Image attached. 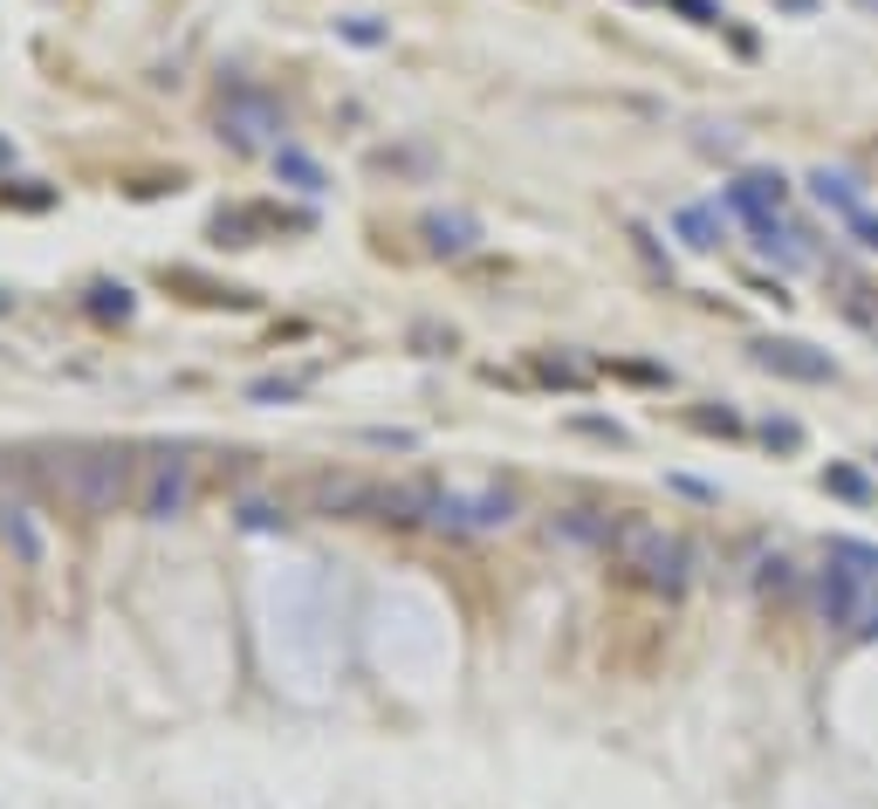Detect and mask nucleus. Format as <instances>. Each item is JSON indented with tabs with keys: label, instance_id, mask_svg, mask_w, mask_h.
<instances>
[{
	"label": "nucleus",
	"instance_id": "a211bd4d",
	"mask_svg": "<svg viewBox=\"0 0 878 809\" xmlns=\"http://www.w3.org/2000/svg\"><path fill=\"white\" fill-rule=\"evenodd\" d=\"M90 309L96 316H131V289H111V281H103V289H90Z\"/></svg>",
	"mask_w": 878,
	"mask_h": 809
},
{
	"label": "nucleus",
	"instance_id": "aec40b11",
	"mask_svg": "<svg viewBox=\"0 0 878 809\" xmlns=\"http://www.w3.org/2000/svg\"><path fill=\"white\" fill-rule=\"evenodd\" d=\"M378 172H426V151H378Z\"/></svg>",
	"mask_w": 878,
	"mask_h": 809
},
{
	"label": "nucleus",
	"instance_id": "f3484780",
	"mask_svg": "<svg viewBox=\"0 0 878 809\" xmlns=\"http://www.w3.org/2000/svg\"><path fill=\"white\" fill-rule=\"evenodd\" d=\"M275 165H281V178H296L302 193H323V172H316V159H302V151H289V145H281V151H275Z\"/></svg>",
	"mask_w": 878,
	"mask_h": 809
},
{
	"label": "nucleus",
	"instance_id": "1a4fd4ad",
	"mask_svg": "<svg viewBox=\"0 0 878 809\" xmlns=\"http://www.w3.org/2000/svg\"><path fill=\"white\" fill-rule=\"evenodd\" d=\"M432 501H439V487H426V481H398V487H378L371 515H378V521H398V529H412V521H432Z\"/></svg>",
	"mask_w": 878,
	"mask_h": 809
},
{
	"label": "nucleus",
	"instance_id": "39448f33",
	"mask_svg": "<svg viewBox=\"0 0 878 809\" xmlns=\"http://www.w3.org/2000/svg\"><path fill=\"white\" fill-rule=\"evenodd\" d=\"M748 357H755L762 371H776V378H796V384H831L837 378L831 350L796 344V336H762V344H748Z\"/></svg>",
	"mask_w": 878,
	"mask_h": 809
},
{
	"label": "nucleus",
	"instance_id": "6ab92c4d",
	"mask_svg": "<svg viewBox=\"0 0 878 809\" xmlns=\"http://www.w3.org/2000/svg\"><path fill=\"white\" fill-rule=\"evenodd\" d=\"M844 227H851V241H858L865 254H878V213H865V206H858V213H851Z\"/></svg>",
	"mask_w": 878,
	"mask_h": 809
},
{
	"label": "nucleus",
	"instance_id": "bb28decb",
	"mask_svg": "<svg viewBox=\"0 0 878 809\" xmlns=\"http://www.w3.org/2000/svg\"><path fill=\"white\" fill-rule=\"evenodd\" d=\"M8 302H14V296H8V289H0V316H8Z\"/></svg>",
	"mask_w": 878,
	"mask_h": 809
},
{
	"label": "nucleus",
	"instance_id": "393cba45",
	"mask_svg": "<svg viewBox=\"0 0 878 809\" xmlns=\"http://www.w3.org/2000/svg\"><path fill=\"white\" fill-rule=\"evenodd\" d=\"M673 8H680V14H693V21H720V14L707 8V0H673Z\"/></svg>",
	"mask_w": 878,
	"mask_h": 809
},
{
	"label": "nucleus",
	"instance_id": "9b49d317",
	"mask_svg": "<svg viewBox=\"0 0 878 809\" xmlns=\"http://www.w3.org/2000/svg\"><path fill=\"white\" fill-rule=\"evenodd\" d=\"M426 241H432V254H467L481 241V227L467 213H426Z\"/></svg>",
	"mask_w": 878,
	"mask_h": 809
},
{
	"label": "nucleus",
	"instance_id": "423d86ee",
	"mask_svg": "<svg viewBox=\"0 0 878 809\" xmlns=\"http://www.w3.org/2000/svg\"><path fill=\"white\" fill-rule=\"evenodd\" d=\"M817 611H823V624H837V632H865L871 597L858 590V569H844V563L823 569L817 577Z\"/></svg>",
	"mask_w": 878,
	"mask_h": 809
},
{
	"label": "nucleus",
	"instance_id": "b1692460",
	"mask_svg": "<svg viewBox=\"0 0 878 809\" xmlns=\"http://www.w3.org/2000/svg\"><path fill=\"white\" fill-rule=\"evenodd\" d=\"M344 35L350 42H384V28H371V21H344Z\"/></svg>",
	"mask_w": 878,
	"mask_h": 809
},
{
	"label": "nucleus",
	"instance_id": "cd10ccee",
	"mask_svg": "<svg viewBox=\"0 0 878 809\" xmlns=\"http://www.w3.org/2000/svg\"><path fill=\"white\" fill-rule=\"evenodd\" d=\"M0 165H8V145H0Z\"/></svg>",
	"mask_w": 878,
	"mask_h": 809
},
{
	"label": "nucleus",
	"instance_id": "412c9836",
	"mask_svg": "<svg viewBox=\"0 0 878 809\" xmlns=\"http://www.w3.org/2000/svg\"><path fill=\"white\" fill-rule=\"evenodd\" d=\"M762 439L789 453V447H804V426H796V419H769V426H762Z\"/></svg>",
	"mask_w": 878,
	"mask_h": 809
},
{
	"label": "nucleus",
	"instance_id": "4be33fe9",
	"mask_svg": "<svg viewBox=\"0 0 878 809\" xmlns=\"http://www.w3.org/2000/svg\"><path fill=\"white\" fill-rule=\"evenodd\" d=\"M693 426H701V432H741V419H735L728 405H720V412H714V405H707V412H693Z\"/></svg>",
	"mask_w": 878,
	"mask_h": 809
},
{
	"label": "nucleus",
	"instance_id": "6e6552de",
	"mask_svg": "<svg viewBox=\"0 0 878 809\" xmlns=\"http://www.w3.org/2000/svg\"><path fill=\"white\" fill-rule=\"evenodd\" d=\"M515 515L508 494H453V487H439V501H432V521L439 529H501V521Z\"/></svg>",
	"mask_w": 878,
	"mask_h": 809
},
{
	"label": "nucleus",
	"instance_id": "f257e3e1",
	"mask_svg": "<svg viewBox=\"0 0 878 809\" xmlns=\"http://www.w3.org/2000/svg\"><path fill=\"white\" fill-rule=\"evenodd\" d=\"M131 474H138V453H124V447H48V453H35V487L56 494L62 508L90 515V521L117 515L131 501Z\"/></svg>",
	"mask_w": 878,
	"mask_h": 809
},
{
	"label": "nucleus",
	"instance_id": "5701e85b",
	"mask_svg": "<svg viewBox=\"0 0 878 809\" xmlns=\"http://www.w3.org/2000/svg\"><path fill=\"white\" fill-rule=\"evenodd\" d=\"M789 583H796V569H789L783 556H776V563H762V590H789Z\"/></svg>",
	"mask_w": 878,
	"mask_h": 809
},
{
	"label": "nucleus",
	"instance_id": "4468645a",
	"mask_svg": "<svg viewBox=\"0 0 878 809\" xmlns=\"http://www.w3.org/2000/svg\"><path fill=\"white\" fill-rule=\"evenodd\" d=\"M831 563L858 569V577H878V542H858V535H831Z\"/></svg>",
	"mask_w": 878,
	"mask_h": 809
},
{
	"label": "nucleus",
	"instance_id": "f8f14e48",
	"mask_svg": "<svg viewBox=\"0 0 878 809\" xmlns=\"http://www.w3.org/2000/svg\"><path fill=\"white\" fill-rule=\"evenodd\" d=\"M611 529H617V521L611 515H590V508H570V515L550 521V535H563V542H604V550H611Z\"/></svg>",
	"mask_w": 878,
	"mask_h": 809
},
{
	"label": "nucleus",
	"instance_id": "9d476101",
	"mask_svg": "<svg viewBox=\"0 0 878 809\" xmlns=\"http://www.w3.org/2000/svg\"><path fill=\"white\" fill-rule=\"evenodd\" d=\"M804 186H810V199H817V206H831V213H844V220L865 206V186H858L851 172H831V165H817V172L804 178Z\"/></svg>",
	"mask_w": 878,
	"mask_h": 809
},
{
	"label": "nucleus",
	"instance_id": "20e7f679",
	"mask_svg": "<svg viewBox=\"0 0 878 809\" xmlns=\"http://www.w3.org/2000/svg\"><path fill=\"white\" fill-rule=\"evenodd\" d=\"M281 130H289V117H281V103L262 96V90H234L220 103V138H234V145H275Z\"/></svg>",
	"mask_w": 878,
	"mask_h": 809
},
{
	"label": "nucleus",
	"instance_id": "7ed1b4c3",
	"mask_svg": "<svg viewBox=\"0 0 878 809\" xmlns=\"http://www.w3.org/2000/svg\"><path fill=\"white\" fill-rule=\"evenodd\" d=\"M131 508L145 521H172L193 508V453L186 447H145L131 474Z\"/></svg>",
	"mask_w": 878,
	"mask_h": 809
},
{
	"label": "nucleus",
	"instance_id": "0eeeda50",
	"mask_svg": "<svg viewBox=\"0 0 878 809\" xmlns=\"http://www.w3.org/2000/svg\"><path fill=\"white\" fill-rule=\"evenodd\" d=\"M302 501H309V515H371V501H378V487L365 481V474H309L302 481Z\"/></svg>",
	"mask_w": 878,
	"mask_h": 809
},
{
	"label": "nucleus",
	"instance_id": "a878e982",
	"mask_svg": "<svg viewBox=\"0 0 878 809\" xmlns=\"http://www.w3.org/2000/svg\"><path fill=\"white\" fill-rule=\"evenodd\" d=\"M865 632H878V597H871V617H865Z\"/></svg>",
	"mask_w": 878,
	"mask_h": 809
},
{
	"label": "nucleus",
	"instance_id": "ddd939ff",
	"mask_svg": "<svg viewBox=\"0 0 878 809\" xmlns=\"http://www.w3.org/2000/svg\"><path fill=\"white\" fill-rule=\"evenodd\" d=\"M0 535L14 542V556H21V563H42V542H35V529H28V508H21V501H8V508H0Z\"/></svg>",
	"mask_w": 878,
	"mask_h": 809
},
{
	"label": "nucleus",
	"instance_id": "dca6fc26",
	"mask_svg": "<svg viewBox=\"0 0 878 809\" xmlns=\"http://www.w3.org/2000/svg\"><path fill=\"white\" fill-rule=\"evenodd\" d=\"M686 233V247H720V220H714V206H686V213L673 220Z\"/></svg>",
	"mask_w": 878,
	"mask_h": 809
},
{
	"label": "nucleus",
	"instance_id": "2eb2a0df",
	"mask_svg": "<svg viewBox=\"0 0 878 809\" xmlns=\"http://www.w3.org/2000/svg\"><path fill=\"white\" fill-rule=\"evenodd\" d=\"M823 487H831V494H844V501H858V508H871V481L858 474V466H844V460H831V466H823Z\"/></svg>",
	"mask_w": 878,
	"mask_h": 809
},
{
	"label": "nucleus",
	"instance_id": "f03ea898",
	"mask_svg": "<svg viewBox=\"0 0 878 809\" xmlns=\"http://www.w3.org/2000/svg\"><path fill=\"white\" fill-rule=\"evenodd\" d=\"M611 556H617V569H625V577H638L645 590H666V597L686 590V569H693L686 542H680L673 529H659V521H645V515H617Z\"/></svg>",
	"mask_w": 878,
	"mask_h": 809
}]
</instances>
